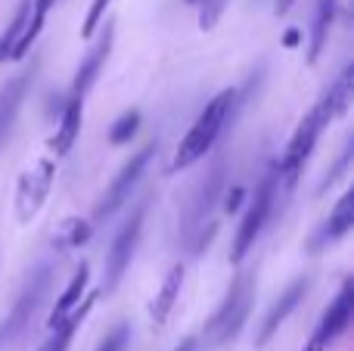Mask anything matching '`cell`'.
<instances>
[{
  "mask_svg": "<svg viewBox=\"0 0 354 351\" xmlns=\"http://www.w3.org/2000/svg\"><path fill=\"white\" fill-rule=\"evenodd\" d=\"M224 190H227V159L214 155L212 168L189 190V199L180 215V240L193 255H199L212 243V236L218 234V224L208 221V218L214 211V202H221Z\"/></svg>",
  "mask_w": 354,
  "mask_h": 351,
  "instance_id": "cell-1",
  "label": "cell"
},
{
  "mask_svg": "<svg viewBox=\"0 0 354 351\" xmlns=\"http://www.w3.org/2000/svg\"><path fill=\"white\" fill-rule=\"evenodd\" d=\"M233 109H236V91H221L208 99L205 109L196 115L193 128L183 134L180 146H177L174 162H171L174 171H183V168L196 165L199 159H205V155L212 153L218 137H221V131H224L227 122H230Z\"/></svg>",
  "mask_w": 354,
  "mask_h": 351,
  "instance_id": "cell-2",
  "label": "cell"
},
{
  "mask_svg": "<svg viewBox=\"0 0 354 351\" xmlns=\"http://www.w3.org/2000/svg\"><path fill=\"white\" fill-rule=\"evenodd\" d=\"M330 122H336V118L330 115V109H326L324 99H317V103L311 106V112H308V115L299 122V128H295V134H292V140H289L283 159L274 165L280 190H289V187L299 180V171L305 168V162L311 159L314 146H317L320 134L330 128Z\"/></svg>",
  "mask_w": 354,
  "mask_h": 351,
  "instance_id": "cell-3",
  "label": "cell"
},
{
  "mask_svg": "<svg viewBox=\"0 0 354 351\" xmlns=\"http://www.w3.org/2000/svg\"><path fill=\"white\" fill-rule=\"evenodd\" d=\"M252 302H255V274H236L230 283L224 302L205 323V336L212 345H230L239 333H243L245 321H249Z\"/></svg>",
  "mask_w": 354,
  "mask_h": 351,
  "instance_id": "cell-4",
  "label": "cell"
},
{
  "mask_svg": "<svg viewBox=\"0 0 354 351\" xmlns=\"http://www.w3.org/2000/svg\"><path fill=\"white\" fill-rule=\"evenodd\" d=\"M277 193H280V184H277V168H270L261 180H258L255 193L249 199V209H245L243 221L236 227V236H233V249H230V261L233 265H243V258L249 255V249L255 246V240L261 236L264 224H268L270 211H274Z\"/></svg>",
  "mask_w": 354,
  "mask_h": 351,
  "instance_id": "cell-5",
  "label": "cell"
},
{
  "mask_svg": "<svg viewBox=\"0 0 354 351\" xmlns=\"http://www.w3.org/2000/svg\"><path fill=\"white\" fill-rule=\"evenodd\" d=\"M50 283H53V267L50 265H41L28 274V280H25V286H22V292H19L12 311L6 314V321L0 323V348L12 345V342L31 327L37 308L44 305V298H47V292H50Z\"/></svg>",
  "mask_w": 354,
  "mask_h": 351,
  "instance_id": "cell-6",
  "label": "cell"
},
{
  "mask_svg": "<svg viewBox=\"0 0 354 351\" xmlns=\"http://www.w3.org/2000/svg\"><path fill=\"white\" fill-rule=\"evenodd\" d=\"M53 178H56V165L53 159H37L35 165H28L22 174H19L16 184V221L19 224H31L37 215H41L44 202H47L50 190H53Z\"/></svg>",
  "mask_w": 354,
  "mask_h": 351,
  "instance_id": "cell-7",
  "label": "cell"
},
{
  "mask_svg": "<svg viewBox=\"0 0 354 351\" xmlns=\"http://www.w3.org/2000/svg\"><path fill=\"white\" fill-rule=\"evenodd\" d=\"M153 153H156V143H147V146L137 149V153L131 155V159L124 162L122 168H118L115 180L106 187L103 199H100L97 209H93V221H97V224L109 221V218L115 215V211L122 209L124 202H128V199H131V190H134L137 180L143 178V171H147V165H149V159H153Z\"/></svg>",
  "mask_w": 354,
  "mask_h": 351,
  "instance_id": "cell-8",
  "label": "cell"
},
{
  "mask_svg": "<svg viewBox=\"0 0 354 351\" xmlns=\"http://www.w3.org/2000/svg\"><path fill=\"white\" fill-rule=\"evenodd\" d=\"M143 215H147V202H140L134 211H131L124 227L118 230L115 240H112V249H109V255H106L103 292H115L118 283H122V277H124V271H128L131 261H134V252H137V246H140V234H143Z\"/></svg>",
  "mask_w": 354,
  "mask_h": 351,
  "instance_id": "cell-9",
  "label": "cell"
},
{
  "mask_svg": "<svg viewBox=\"0 0 354 351\" xmlns=\"http://www.w3.org/2000/svg\"><path fill=\"white\" fill-rule=\"evenodd\" d=\"M351 311H354V283L345 280L342 290H339V296L333 298L330 308L324 311V317H320V323H317V330H314L311 339L317 342V345L330 348L333 342L351 327Z\"/></svg>",
  "mask_w": 354,
  "mask_h": 351,
  "instance_id": "cell-10",
  "label": "cell"
},
{
  "mask_svg": "<svg viewBox=\"0 0 354 351\" xmlns=\"http://www.w3.org/2000/svg\"><path fill=\"white\" fill-rule=\"evenodd\" d=\"M308 290H311V283H308V277H299L292 286H289L286 292H283L280 298L274 302V308L264 314V321H261V330H258V336H255V345L258 348H264L270 339L277 336V330L283 327V323L289 321V314H292L295 308H299L301 302H305V296H308Z\"/></svg>",
  "mask_w": 354,
  "mask_h": 351,
  "instance_id": "cell-11",
  "label": "cell"
},
{
  "mask_svg": "<svg viewBox=\"0 0 354 351\" xmlns=\"http://www.w3.org/2000/svg\"><path fill=\"white\" fill-rule=\"evenodd\" d=\"M112 41H115V25L106 22V25H103V35L97 37V44H93L91 50H87V56H84V62H81V68L75 72L72 97H81V99H84V93L93 87V81L100 78V72H103L106 59H109V53H112Z\"/></svg>",
  "mask_w": 354,
  "mask_h": 351,
  "instance_id": "cell-12",
  "label": "cell"
},
{
  "mask_svg": "<svg viewBox=\"0 0 354 351\" xmlns=\"http://www.w3.org/2000/svg\"><path fill=\"white\" fill-rule=\"evenodd\" d=\"M35 68H37V62H31V68L19 72L16 78L0 91V140H3V137L12 131V124H16V115L25 103V93H28L31 81H35Z\"/></svg>",
  "mask_w": 354,
  "mask_h": 351,
  "instance_id": "cell-13",
  "label": "cell"
},
{
  "mask_svg": "<svg viewBox=\"0 0 354 351\" xmlns=\"http://www.w3.org/2000/svg\"><path fill=\"white\" fill-rule=\"evenodd\" d=\"M351 227H354V190H345L342 196H339V202L333 205V211H330V218L324 221V227L314 234L311 249H320V246H330V243H339Z\"/></svg>",
  "mask_w": 354,
  "mask_h": 351,
  "instance_id": "cell-14",
  "label": "cell"
},
{
  "mask_svg": "<svg viewBox=\"0 0 354 351\" xmlns=\"http://www.w3.org/2000/svg\"><path fill=\"white\" fill-rule=\"evenodd\" d=\"M87 283H91V265H87V261H81L78 271H75V277H72V283L66 286V292H62V296L56 298L53 311H50V317H47V330H56L68 314H72L75 308H78L81 298L87 296Z\"/></svg>",
  "mask_w": 354,
  "mask_h": 351,
  "instance_id": "cell-15",
  "label": "cell"
},
{
  "mask_svg": "<svg viewBox=\"0 0 354 351\" xmlns=\"http://www.w3.org/2000/svg\"><path fill=\"white\" fill-rule=\"evenodd\" d=\"M81 122H84V99L68 97L66 109H62V115H59V128H56L53 140H50V149H53L56 155H66L68 149L75 146V140H78V134H81Z\"/></svg>",
  "mask_w": 354,
  "mask_h": 351,
  "instance_id": "cell-16",
  "label": "cell"
},
{
  "mask_svg": "<svg viewBox=\"0 0 354 351\" xmlns=\"http://www.w3.org/2000/svg\"><path fill=\"white\" fill-rule=\"evenodd\" d=\"M180 286H183V265L177 261V265H171V271L165 274V280H162L159 292H156L153 305H149V317H153L156 327H165L168 317H171L177 298H180Z\"/></svg>",
  "mask_w": 354,
  "mask_h": 351,
  "instance_id": "cell-17",
  "label": "cell"
},
{
  "mask_svg": "<svg viewBox=\"0 0 354 351\" xmlns=\"http://www.w3.org/2000/svg\"><path fill=\"white\" fill-rule=\"evenodd\" d=\"M97 296H100V292H91V296L81 298L78 308H75L72 314H68L56 330H50V339L44 342L37 351H68V345H72V339H75V333H78V327L84 323V317L93 311V302H97Z\"/></svg>",
  "mask_w": 354,
  "mask_h": 351,
  "instance_id": "cell-18",
  "label": "cell"
},
{
  "mask_svg": "<svg viewBox=\"0 0 354 351\" xmlns=\"http://www.w3.org/2000/svg\"><path fill=\"white\" fill-rule=\"evenodd\" d=\"M333 22H336V0H317V12H314V25H311V44H308V62H317L324 53L326 41H330Z\"/></svg>",
  "mask_w": 354,
  "mask_h": 351,
  "instance_id": "cell-19",
  "label": "cell"
},
{
  "mask_svg": "<svg viewBox=\"0 0 354 351\" xmlns=\"http://www.w3.org/2000/svg\"><path fill=\"white\" fill-rule=\"evenodd\" d=\"M53 3H56V0H31L28 22H25L22 35H19L16 47H12V53H10V59H22V56L31 50V44H35L37 35H41L44 22H47V12H50V6H53Z\"/></svg>",
  "mask_w": 354,
  "mask_h": 351,
  "instance_id": "cell-20",
  "label": "cell"
},
{
  "mask_svg": "<svg viewBox=\"0 0 354 351\" xmlns=\"http://www.w3.org/2000/svg\"><path fill=\"white\" fill-rule=\"evenodd\" d=\"M351 97H354V68L345 66L342 75H339V78L326 87L320 99L326 103V109H330L333 118H342L345 112H348V106H351Z\"/></svg>",
  "mask_w": 354,
  "mask_h": 351,
  "instance_id": "cell-21",
  "label": "cell"
},
{
  "mask_svg": "<svg viewBox=\"0 0 354 351\" xmlns=\"http://www.w3.org/2000/svg\"><path fill=\"white\" fill-rule=\"evenodd\" d=\"M91 236H93V224L87 218H66L53 234V249L56 252H72V249L84 246Z\"/></svg>",
  "mask_w": 354,
  "mask_h": 351,
  "instance_id": "cell-22",
  "label": "cell"
},
{
  "mask_svg": "<svg viewBox=\"0 0 354 351\" xmlns=\"http://www.w3.org/2000/svg\"><path fill=\"white\" fill-rule=\"evenodd\" d=\"M28 10H31V0H25V3H22V6H19V10H16V16H12L10 28H6L3 35H0V62H6V59H10L12 47H16L19 35H22L25 22H28Z\"/></svg>",
  "mask_w": 354,
  "mask_h": 351,
  "instance_id": "cell-23",
  "label": "cell"
},
{
  "mask_svg": "<svg viewBox=\"0 0 354 351\" xmlns=\"http://www.w3.org/2000/svg\"><path fill=\"white\" fill-rule=\"evenodd\" d=\"M137 128H140V112L137 109L122 112L109 128V143L112 146H124V143H131V137L137 134Z\"/></svg>",
  "mask_w": 354,
  "mask_h": 351,
  "instance_id": "cell-24",
  "label": "cell"
},
{
  "mask_svg": "<svg viewBox=\"0 0 354 351\" xmlns=\"http://www.w3.org/2000/svg\"><path fill=\"white\" fill-rule=\"evenodd\" d=\"M227 3H230V0H199V28L212 31L214 25L221 22V16H224Z\"/></svg>",
  "mask_w": 354,
  "mask_h": 351,
  "instance_id": "cell-25",
  "label": "cell"
},
{
  "mask_svg": "<svg viewBox=\"0 0 354 351\" xmlns=\"http://www.w3.org/2000/svg\"><path fill=\"white\" fill-rule=\"evenodd\" d=\"M109 3H112V0H93L91 10H87V16H84V25H81V35H84V37H93V31L100 28V19L106 16Z\"/></svg>",
  "mask_w": 354,
  "mask_h": 351,
  "instance_id": "cell-26",
  "label": "cell"
},
{
  "mask_svg": "<svg viewBox=\"0 0 354 351\" xmlns=\"http://www.w3.org/2000/svg\"><path fill=\"white\" fill-rule=\"evenodd\" d=\"M348 162H351V140H348V143H345V149H342V155H339V162H336V165H333V168H330V171H326L324 184H320V193H326V190H330V187H333V184H336V180H339V178H342V174H345V171H348Z\"/></svg>",
  "mask_w": 354,
  "mask_h": 351,
  "instance_id": "cell-27",
  "label": "cell"
},
{
  "mask_svg": "<svg viewBox=\"0 0 354 351\" xmlns=\"http://www.w3.org/2000/svg\"><path fill=\"white\" fill-rule=\"evenodd\" d=\"M124 348H128V327H124V323H118V327L112 330L103 342H100L97 351H124Z\"/></svg>",
  "mask_w": 354,
  "mask_h": 351,
  "instance_id": "cell-28",
  "label": "cell"
},
{
  "mask_svg": "<svg viewBox=\"0 0 354 351\" xmlns=\"http://www.w3.org/2000/svg\"><path fill=\"white\" fill-rule=\"evenodd\" d=\"M243 199H245V190L243 187H233V190H227L224 193V211H239V205H243Z\"/></svg>",
  "mask_w": 354,
  "mask_h": 351,
  "instance_id": "cell-29",
  "label": "cell"
},
{
  "mask_svg": "<svg viewBox=\"0 0 354 351\" xmlns=\"http://www.w3.org/2000/svg\"><path fill=\"white\" fill-rule=\"evenodd\" d=\"M301 44V31L299 28H289L286 35H283V47H289V50H295Z\"/></svg>",
  "mask_w": 354,
  "mask_h": 351,
  "instance_id": "cell-30",
  "label": "cell"
},
{
  "mask_svg": "<svg viewBox=\"0 0 354 351\" xmlns=\"http://www.w3.org/2000/svg\"><path fill=\"white\" fill-rule=\"evenodd\" d=\"M292 3H295V0H277L274 12H277V16H286V12H289V10H292Z\"/></svg>",
  "mask_w": 354,
  "mask_h": 351,
  "instance_id": "cell-31",
  "label": "cell"
},
{
  "mask_svg": "<svg viewBox=\"0 0 354 351\" xmlns=\"http://www.w3.org/2000/svg\"><path fill=\"white\" fill-rule=\"evenodd\" d=\"M174 351H196V339H183L180 345H177Z\"/></svg>",
  "mask_w": 354,
  "mask_h": 351,
  "instance_id": "cell-32",
  "label": "cell"
},
{
  "mask_svg": "<svg viewBox=\"0 0 354 351\" xmlns=\"http://www.w3.org/2000/svg\"><path fill=\"white\" fill-rule=\"evenodd\" d=\"M305 351H326V348H324V345H317V342L311 339V342H308V345H305Z\"/></svg>",
  "mask_w": 354,
  "mask_h": 351,
  "instance_id": "cell-33",
  "label": "cell"
},
{
  "mask_svg": "<svg viewBox=\"0 0 354 351\" xmlns=\"http://www.w3.org/2000/svg\"><path fill=\"white\" fill-rule=\"evenodd\" d=\"M187 3H199V0H187Z\"/></svg>",
  "mask_w": 354,
  "mask_h": 351,
  "instance_id": "cell-34",
  "label": "cell"
}]
</instances>
